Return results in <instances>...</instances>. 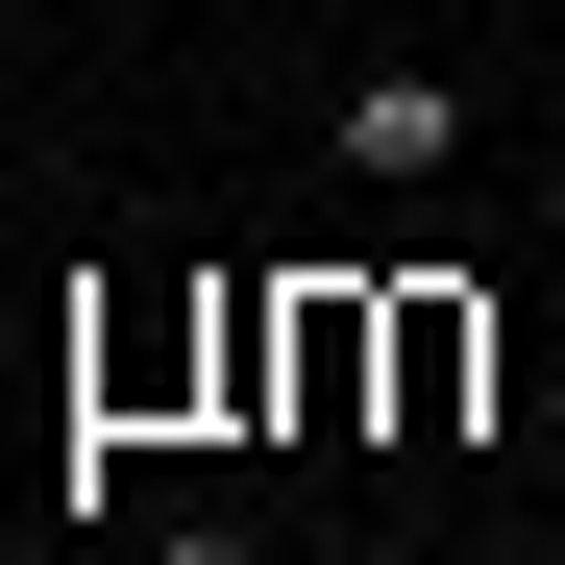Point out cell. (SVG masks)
<instances>
[{"mask_svg":"<svg viewBox=\"0 0 565 565\" xmlns=\"http://www.w3.org/2000/svg\"><path fill=\"white\" fill-rule=\"evenodd\" d=\"M320 148H344V198H443V172H467V74L443 50H369L320 99Z\"/></svg>","mask_w":565,"mask_h":565,"instance_id":"6da1fadb","label":"cell"},{"mask_svg":"<svg viewBox=\"0 0 565 565\" xmlns=\"http://www.w3.org/2000/svg\"><path fill=\"white\" fill-rule=\"evenodd\" d=\"M467 394H492V320H467V296H394V443H443Z\"/></svg>","mask_w":565,"mask_h":565,"instance_id":"7a4b0ae2","label":"cell"},{"mask_svg":"<svg viewBox=\"0 0 565 565\" xmlns=\"http://www.w3.org/2000/svg\"><path fill=\"white\" fill-rule=\"evenodd\" d=\"M148 565H246V516H172V541H148Z\"/></svg>","mask_w":565,"mask_h":565,"instance_id":"3957f363","label":"cell"}]
</instances>
